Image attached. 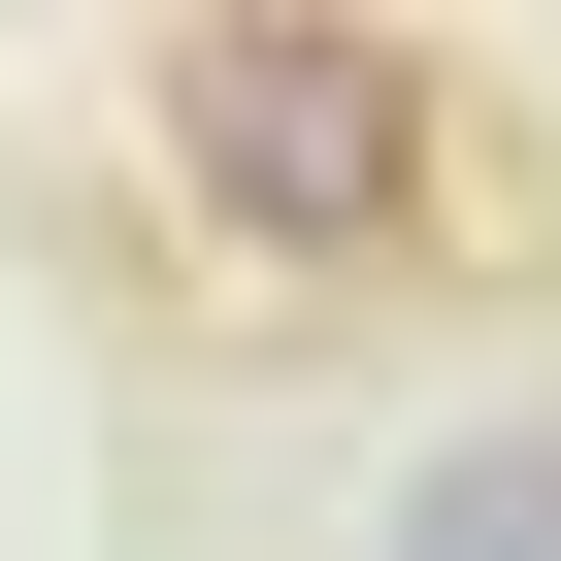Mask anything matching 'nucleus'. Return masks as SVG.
<instances>
[{
	"mask_svg": "<svg viewBox=\"0 0 561 561\" xmlns=\"http://www.w3.org/2000/svg\"><path fill=\"white\" fill-rule=\"evenodd\" d=\"M133 133H165V198L264 231V264H430V231H462V67H430V34H331V0L165 34Z\"/></svg>",
	"mask_w": 561,
	"mask_h": 561,
	"instance_id": "f257e3e1",
	"label": "nucleus"
},
{
	"mask_svg": "<svg viewBox=\"0 0 561 561\" xmlns=\"http://www.w3.org/2000/svg\"><path fill=\"white\" fill-rule=\"evenodd\" d=\"M430 561H561V430H495V462H430Z\"/></svg>",
	"mask_w": 561,
	"mask_h": 561,
	"instance_id": "f03ea898",
	"label": "nucleus"
}]
</instances>
